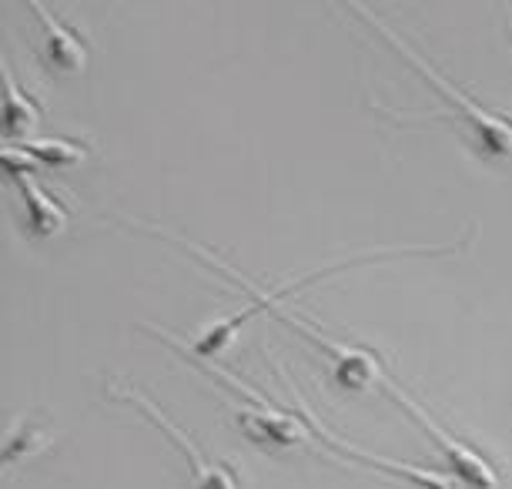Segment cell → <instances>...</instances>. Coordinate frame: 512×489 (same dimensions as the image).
Wrapping results in <instances>:
<instances>
[{"label": "cell", "instance_id": "ba28073f", "mask_svg": "<svg viewBox=\"0 0 512 489\" xmlns=\"http://www.w3.org/2000/svg\"><path fill=\"white\" fill-rule=\"evenodd\" d=\"M238 426L251 443H272V446H295L308 439V429L298 423V416L278 409V406H265L262 409H248L238 416Z\"/></svg>", "mask_w": 512, "mask_h": 489}, {"label": "cell", "instance_id": "30bf717a", "mask_svg": "<svg viewBox=\"0 0 512 489\" xmlns=\"http://www.w3.org/2000/svg\"><path fill=\"white\" fill-rule=\"evenodd\" d=\"M4 131L7 134H31L37 124H41V108L27 98L24 88H17V81L11 78V67H4Z\"/></svg>", "mask_w": 512, "mask_h": 489}, {"label": "cell", "instance_id": "6da1fadb", "mask_svg": "<svg viewBox=\"0 0 512 489\" xmlns=\"http://www.w3.org/2000/svg\"><path fill=\"white\" fill-rule=\"evenodd\" d=\"M352 11H359V14L365 17V21H369V24L375 27V31L389 37V44L395 47V51H399V54L405 57V61H412L415 67H419L422 78L429 81L432 88H436V91L442 94V98L452 101V108H456V118H459L462 124H466L469 134H472V138H476V145H479L482 151H486V155H492V158H512V124H509V121H502L499 114H489L486 108H479L476 101H469L462 91L452 88V84H449L446 78H442V74L432 71V67L425 64L422 57L415 54L409 44L399 41V37H395V34L389 31V27H385V24L379 21V17L365 14L362 7H352Z\"/></svg>", "mask_w": 512, "mask_h": 489}, {"label": "cell", "instance_id": "277c9868", "mask_svg": "<svg viewBox=\"0 0 512 489\" xmlns=\"http://www.w3.org/2000/svg\"><path fill=\"white\" fill-rule=\"evenodd\" d=\"M0 158H4V168L7 175H11L17 181V188H21V198H24V225L27 232L37 235V238H51L57 235L61 228L67 225V212L57 201L47 195V191L37 185V178L31 175V165L21 158L17 161V155L11 148L0 151Z\"/></svg>", "mask_w": 512, "mask_h": 489}, {"label": "cell", "instance_id": "5b68a950", "mask_svg": "<svg viewBox=\"0 0 512 489\" xmlns=\"http://www.w3.org/2000/svg\"><path fill=\"white\" fill-rule=\"evenodd\" d=\"M292 322L308 335V339H315V342L328 352V356H332V362H335V376H338V382H342V386L362 389V386H372V382H382L385 369L379 366V359H375L372 352L355 349V345H342V342L325 339V335H318V332L312 329V325L298 322L295 315H292Z\"/></svg>", "mask_w": 512, "mask_h": 489}, {"label": "cell", "instance_id": "7a4b0ae2", "mask_svg": "<svg viewBox=\"0 0 512 489\" xmlns=\"http://www.w3.org/2000/svg\"><path fill=\"white\" fill-rule=\"evenodd\" d=\"M114 399H124V402H131L134 409H141V416L148 419V423H154L161 429L164 436L175 443L181 453H185V459H188V466H191V479H195V489H238V479H235V473L225 466V463H211V459H205L198 453V446L191 443V439L181 433V429L171 423L164 412L154 406V402H148L141 396V392H134V389H121V386H111L108 389Z\"/></svg>", "mask_w": 512, "mask_h": 489}, {"label": "cell", "instance_id": "52a82bcc", "mask_svg": "<svg viewBox=\"0 0 512 489\" xmlns=\"http://www.w3.org/2000/svg\"><path fill=\"white\" fill-rule=\"evenodd\" d=\"M298 396V392H295ZM298 409H305L308 412V423H312V429L318 436L325 439L328 446H335V449H342L345 456H352V459H365V463H372L375 469H385V473H392V476H402V479H409L412 486H419V489H456L452 486V479H446V476H439V473H425V469H419V466H405V463H392V459H382V456H375V453H365V449H359V446H352V443H342L332 429H325V423L322 419H315V412L308 409V402L298 396Z\"/></svg>", "mask_w": 512, "mask_h": 489}, {"label": "cell", "instance_id": "8992f818", "mask_svg": "<svg viewBox=\"0 0 512 489\" xmlns=\"http://www.w3.org/2000/svg\"><path fill=\"white\" fill-rule=\"evenodd\" d=\"M31 11L41 21L47 41H44V67H51L57 74H81L88 64V44L81 41V34L74 27L57 21L54 14H47L41 4H31Z\"/></svg>", "mask_w": 512, "mask_h": 489}, {"label": "cell", "instance_id": "3957f363", "mask_svg": "<svg viewBox=\"0 0 512 489\" xmlns=\"http://www.w3.org/2000/svg\"><path fill=\"white\" fill-rule=\"evenodd\" d=\"M382 386L389 389L392 396L399 399L402 406L409 409L415 419H419L425 433H429L432 439H436V443L442 446V453L449 456V466L456 469V473H459L462 479H466L469 486H476V489H492V486L499 483V476H496V469H492L489 459L482 456V453H476V449H472V446H466V443H462V439H456L452 433H446V429H442V426L436 423V419H432L429 412H425V409L419 406V402L409 399L399 386H395V382L389 379V372H385V376H382Z\"/></svg>", "mask_w": 512, "mask_h": 489}, {"label": "cell", "instance_id": "8fae6325", "mask_svg": "<svg viewBox=\"0 0 512 489\" xmlns=\"http://www.w3.org/2000/svg\"><path fill=\"white\" fill-rule=\"evenodd\" d=\"M14 155L24 158L27 165L34 161V165H47V168H67V165H77V161L88 155V151L81 148V141L54 138V141H21Z\"/></svg>", "mask_w": 512, "mask_h": 489}, {"label": "cell", "instance_id": "9c48e42d", "mask_svg": "<svg viewBox=\"0 0 512 489\" xmlns=\"http://www.w3.org/2000/svg\"><path fill=\"white\" fill-rule=\"evenodd\" d=\"M47 446H51V436H47L41 416H37V412H24L21 423L14 429H7V436H4V466L24 463V459L44 453Z\"/></svg>", "mask_w": 512, "mask_h": 489}]
</instances>
